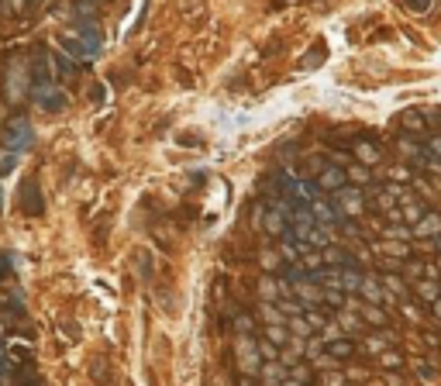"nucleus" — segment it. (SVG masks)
Masks as SVG:
<instances>
[{"label": "nucleus", "instance_id": "ddd939ff", "mask_svg": "<svg viewBox=\"0 0 441 386\" xmlns=\"http://www.w3.org/2000/svg\"><path fill=\"white\" fill-rule=\"evenodd\" d=\"M362 276L365 273L359 269V266H341V290L355 297V293L362 290Z\"/></svg>", "mask_w": 441, "mask_h": 386}, {"label": "nucleus", "instance_id": "c9c22d12", "mask_svg": "<svg viewBox=\"0 0 441 386\" xmlns=\"http://www.w3.org/2000/svg\"><path fill=\"white\" fill-rule=\"evenodd\" d=\"M386 345H389L386 335H376V338H369V341H365V348H369V352H383Z\"/></svg>", "mask_w": 441, "mask_h": 386}, {"label": "nucleus", "instance_id": "0eeeda50", "mask_svg": "<svg viewBox=\"0 0 441 386\" xmlns=\"http://www.w3.org/2000/svg\"><path fill=\"white\" fill-rule=\"evenodd\" d=\"M314 183L321 186V193H335L341 186H348V173H345L341 166H335V162H324L321 173L314 176Z\"/></svg>", "mask_w": 441, "mask_h": 386}, {"label": "nucleus", "instance_id": "f704fd0d", "mask_svg": "<svg viewBox=\"0 0 441 386\" xmlns=\"http://www.w3.org/2000/svg\"><path fill=\"white\" fill-rule=\"evenodd\" d=\"M407 4V11H414V14H428L431 11V0H403Z\"/></svg>", "mask_w": 441, "mask_h": 386}, {"label": "nucleus", "instance_id": "423d86ee", "mask_svg": "<svg viewBox=\"0 0 441 386\" xmlns=\"http://www.w3.org/2000/svg\"><path fill=\"white\" fill-rule=\"evenodd\" d=\"M311 210H314V217H317V225H328V228H338L341 221H348V217L341 214V207L331 204L324 193H317L311 200Z\"/></svg>", "mask_w": 441, "mask_h": 386}, {"label": "nucleus", "instance_id": "c756f323", "mask_svg": "<svg viewBox=\"0 0 441 386\" xmlns=\"http://www.w3.org/2000/svg\"><path fill=\"white\" fill-rule=\"evenodd\" d=\"M307 321H311V328H314V331H324L328 317L321 314V304H311V307H307Z\"/></svg>", "mask_w": 441, "mask_h": 386}, {"label": "nucleus", "instance_id": "a878e982", "mask_svg": "<svg viewBox=\"0 0 441 386\" xmlns=\"http://www.w3.org/2000/svg\"><path fill=\"white\" fill-rule=\"evenodd\" d=\"M18 162H21V152H14V149H0V176L14 173Z\"/></svg>", "mask_w": 441, "mask_h": 386}, {"label": "nucleus", "instance_id": "2f4dec72", "mask_svg": "<svg viewBox=\"0 0 441 386\" xmlns=\"http://www.w3.org/2000/svg\"><path fill=\"white\" fill-rule=\"evenodd\" d=\"M414 369H417V376H420L424 383H435V380H438V373H435V369H431V365H428L424 359H417V362H414Z\"/></svg>", "mask_w": 441, "mask_h": 386}, {"label": "nucleus", "instance_id": "1a4fd4ad", "mask_svg": "<svg viewBox=\"0 0 441 386\" xmlns=\"http://www.w3.org/2000/svg\"><path fill=\"white\" fill-rule=\"evenodd\" d=\"M396 152L403 155L407 162H414L417 169H420V162H424L428 149H424V145H420L417 138H411V135H400V138H396Z\"/></svg>", "mask_w": 441, "mask_h": 386}, {"label": "nucleus", "instance_id": "a211bd4d", "mask_svg": "<svg viewBox=\"0 0 441 386\" xmlns=\"http://www.w3.org/2000/svg\"><path fill=\"white\" fill-rule=\"evenodd\" d=\"M286 328H290V335H293V338H304V341H307V338L314 335L311 321H307V317H300V314H293V317H286Z\"/></svg>", "mask_w": 441, "mask_h": 386}, {"label": "nucleus", "instance_id": "b1692460", "mask_svg": "<svg viewBox=\"0 0 441 386\" xmlns=\"http://www.w3.org/2000/svg\"><path fill=\"white\" fill-rule=\"evenodd\" d=\"M379 365L389 369V373H396V369H403V365H407V359H403L400 352H393V348H383V352H379Z\"/></svg>", "mask_w": 441, "mask_h": 386}, {"label": "nucleus", "instance_id": "e433bc0d", "mask_svg": "<svg viewBox=\"0 0 441 386\" xmlns=\"http://www.w3.org/2000/svg\"><path fill=\"white\" fill-rule=\"evenodd\" d=\"M348 376H338V373H317L314 376V383H345Z\"/></svg>", "mask_w": 441, "mask_h": 386}, {"label": "nucleus", "instance_id": "6e6552de", "mask_svg": "<svg viewBox=\"0 0 441 386\" xmlns=\"http://www.w3.org/2000/svg\"><path fill=\"white\" fill-rule=\"evenodd\" d=\"M324 352L335 362H348L359 356V341L352 335H338V338H324Z\"/></svg>", "mask_w": 441, "mask_h": 386}, {"label": "nucleus", "instance_id": "39448f33", "mask_svg": "<svg viewBox=\"0 0 441 386\" xmlns=\"http://www.w3.org/2000/svg\"><path fill=\"white\" fill-rule=\"evenodd\" d=\"M262 232L273 234V238H286V234H290V207L286 204L265 207V214H262Z\"/></svg>", "mask_w": 441, "mask_h": 386}, {"label": "nucleus", "instance_id": "5701e85b", "mask_svg": "<svg viewBox=\"0 0 441 386\" xmlns=\"http://www.w3.org/2000/svg\"><path fill=\"white\" fill-rule=\"evenodd\" d=\"M286 383H314V373L304 365V362H297V365L286 369Z\"/></svg>", "mask_w": 441, "mask_h": 386}, {"label": "nucleus", "instance_id": "4be33fe9", "mask_svg": "<svg viewBox=\"0 0 441 386\" xmlns=\"http://www.w3.org/2000/svg\"><path fill=\"white\" fill-rule=\"evenodd\" d=\"M259 266L265 269V273H276V269H283V252L262 249V252H259Z\"/></svg>", "mask_w": 441, "mask_h": 386}, {"label": "nucleus", "instance_id": "2eb2a0df", "mask_svg": "<svg viewBox=\"0 0 441 386\" xmlns=\"http://www.w3.org/2000/svg\"><path fill=\"white\" fill-rule=\"evenodd\" d=\"M379 256H393V259H411V245L403 238H383Z\"/></svg>", "mask_w": 441, "mask_h": 386}, {"label": "nucleus", "instance_id": "a19ab883", "mask_svg": "<svg viewBox=\"0 0 441 386\" xmlns=\"http://www.w3.org/2000/svg\"><path fill=\"white\" fill-rule=\"evenodd\" d=\"M431 310H435V317H438V321H441V297H438V300H435V304H431Z\"/></svg>", "mask_w": 441, "mask_h": 386}, {"label": "nucleus", "instance_id": "dca6fc26", "mask_svg": "<svg viewBox=\"0 0 441 386\" xmlns=\"http://www.w3.org/2000/svg\"><path fill=\"white\" fill-rule=\"evenodd\" d=\"M379 280H383V286H386V290L393 293V297H396V300H407L411 286L403 283V276H396V273H386V269H383V276H379Z\"/></svg>", "mask_w": 441, "mask_h": 386}, {"label": "nucleus", "instance_id": "6ab92c4d", "mask_svg": "<svg viewBox=\"0 0 441 386\" xmlns=\"http://www.w3.org/2000/svg\"><path fill=\"white\" fill-rule=\"evenodd\" d=\"M345 173H348V183H355V186H369L372 183V169L365 162H352Z\"/></svg>", "mask_w": 441, "mask_h": 386}, {"label": "nucleus", "instance_id": "7c9ffc66", "mask_svg": "<svg viewBox=\"0 0 441 386\" xmlns=\"http://www.w3.org/2000/svg\"><path fill=\"white\" fill-rule=\"evenodd\" d=\"M389 176H393L396 183H411V180H414V169H411L407 162H400V166H393V169H389Z\"/></svg>", "mask_w": 441, "mask_h": 386}, {"label": "nucleus", "instance_id": "ea45409f", "mask_svg": "<svg viewBox=\"0 0 441 386\" xmlns=\"http://www.w3.org/2000/svg\"><path fill=\"white\" fill-rule=\"evenodd\" d=\"M7 269H11V259H7V256H0V280L7 276Z\"/></svg>", "mask_w": 441, "mask_h": 386}, {"label": "nucleus", "instance_id": "f257e3e1", "mask_svg": "<svg viewBox=\"0 0 441 386\" xmlns=\"http://www.w3.org/2000/svg\"><path fill=\"white\" fill-rule=\"evenodd\" d=\"M4 93L11 103H21L31 93V62L21 55H11L4 66Z\"/></svg>", "mask_w": 441, "mask_h": 386}, {"label": "nucleus", "instance_id": "79ce46f5", "mask_svg": "<svg viewBox=\"0 0 441 386\" xmlns=\"http://www.w3.org/2000/svg\"><path fill=\"white\" fill-rule=\"evenodd\" d=\"M90 4H101V0H90Z\"/></svg>", "mask_w": 441, "mask_h": 386}, {"label": "nucleus", "instance_id": "473e14b6", "mask_svg": "<svg viewBox=\"0 0 441 386\" xmlns=\"http://www.w3.org/2000/svg\"><path fill=\"white\" fill-rule=\"evenodd\" d=\"M259 352H262V359H280V345L269 341V338H262L259 341Z\"/></svg>", "mask_w": 441, "mask_h": 386}, {"label": "nucleus", "instance_id": "58836bf2", "mask_svg": "<svg viewBox=\"0 0 441 386\" xmlns=\"http://www.w3.org/2000/svg\"><path fill=\"white\" fill-rule=\"evenodd\" d=\"M428 152H431V155H438V159H441V135H438V138H431V142H428Z\"/></svg>", "mask_w": 441, "mask_h": 386}, {"label": "nucleus", "instance_id": "f3484780", "mask_svg": "<svg viewBox=\"0 0 441 386\" xmlns=\"http://www.w3.org/2000/svg\"><path fill=\"white\" fill-rule=\"evenodd\" d=\"M417 297H420V300H428V304H435V300L441 297V280L420 276V280H417Z\"/></svg>", "mask_w": 441, "mask_h": 386}, {"label": "nucleus", "instance_id": "4468645a", "mask_svg": "<svg viewBox=\"0 0 441 386\" xmlns=\"http://www.w3.org/2000/svg\"><path fill=\"white\" fill-rule=\"evenodd\" d=\"M21 207H25V214H42V200H38L35 180H28L25 186H21Z\"/></svg>", "mask_w": 441, "mask_h": 386}, {"label": "nucleus", "instance_id": "412c9836", "mask_svg": "<svg viewBox=\"0 0 441 386\" xmlns=\"http://www.w3.org/2000/svg\"><path fill=\"white\" fill-rule=\"evenodd\" d=\"M331 232H335V228H328V225H314V232L307 234V242H311L314 249H328V245H331Z\"/></svg>", "mask_w": 441, "mask_h": 386}, {"label": "nucleus", "instance_id": "72a5a7b5", "mask_svg": "<svg viewBox=\"0 0 441 386\" xmlns=\"http://www.w3.org/2000/svg\"><path fill=\"white\" fill-rule=\"evenodd\" d=\"M383 238H403V242H407V238H414V228H400V225H393V228L383 232Z\"/></svg>", "mask_w": 441, "mask_h": 386}, {"label": "nucleus", "instance_id": "9b49d317", "mask_svg": "<svg viewBox=\"0 0 441 386\" xmlns=\"http://www.w3.org/2000/svg\"><path fill=\"white\" fill-rule=\"evenodd\" d=\"M359 314H362L365 324H372V328H386L389 321V310H383V304H372V300H365V304H359Z\"/></svg>", "mask_w": 441, "mask_h": 386}, {"label": "nucleus", "instance_id": "aec40b11", "mask_svg": "<svg viewBox=\"0 0 441 386\" xmlns=\"http://www.w3.org/2000/svg\"><path fill=\"white\" fill-rule=\"evenodd\" d=\"M403 128L407 131H417V135H424L428 131V118H424V110H403Z\"/></svg>", "mask_w": 441, "mask_h": 386}, {"label": "nucleus", "instance_id": "9d476101", "mask_svg": "<svg viewBox=\"0 0 441 386\" xmlns=\"http://www.w3.org/2000/svg\"><path fill=\"white\" fill-rule=\"evenodd\" d=\"M441 234V214L438 210H424L420 221L414 225V238H438Z\"/></svg>", "mask_w": 441, "mask_h": 386}, {"label": "nucleus", "instance_id": "37998d69", "mask_svg": "<svg viewBox=\"0 0 441 386\" xmlns=\"http://www.w3.org/2000/svg\"><path fill=\"white\" fill-rule=\"evenodd\" d=\"M0 307H4V304H0Z\"/></svg>", "mask_w": 441, "mask_h": 386}, {"label": "nucleus", "instance_id": "393cba45", "mask_svg": "<svg viewBox=\"0 0 441 386\" xmlns=\"http://www.w3.org/2000/svg\"><path fill=\"white\" fill-rule=\"evenodd\" d=\"M234 331H238V335H256V317L245 314V310H238V314H234Z\"/></svg>", "mask_w": 441, "mask_h": 386}, {"label": "nucleus", "instance_id": "4c0bfd02", "mask_svg": "<svg viewBox=\"0 0 441 386\" xmlns=\"http://www.w3.org/2000/svg\"><path fill=\"white\" fill-rule=\"evenodd\" d=\"M321 55H324V49L317 45V49H314L311 55H307V62H304V69H317V66H321Z\"/></svg>", "mask_w": 441, "mask_h": 386}, {"label": "nucleus", "instance_id": "7ed1b4c3", "mask_svg": "<svg viewBox=\"0 0 441 386\" xmlns=\"http://www.w3.org/2000/svg\"><path fill=\"white\" fill-rule=\"evenodd\" d=\"M31 142H35V131H31V125H28V118H11L7 128H4L0 145H4V149H14V152H28Z\"/></svg>", "mask_w": 441, "mask_h": 386}, {"label": "nucleus", "instance_id": "c85d7f7f", "mask_svg": "<svg viewBox=\"0 0 441 386\" xmlns=\"http://www.w3.org/2000/svg\"><path fill=\"white\" fill-rule=\"evenodd\" d=\"M400 214H403V221H411V228H414L417 221H420V214H424V207L417 204V197H414V200H407V204L400 207Z\"/></svg>", "mask_w": 441, "mask_h": 386}, {"label": "nucleus", "instance_id": "bb28decb", "mask_svg": "<svg viewBox=\"0 0 441 386\" xmlns=\"http://www.w3.org/2000/svg\"><path fill=\"white\" fill-rule=\"evenodd\" d=\"M355 159L365 162V166H376V162H379V149H376V145H365V142H359V145H355Z\"/></svg>", "mask_w": 441, "mask_h": 386}, {"label": "nucleus", "instance_id": "20e7f679", "mask_svg": "<svg viewBox=\"0 0 441 386\" xmlns=\"http://www.w3.org/2000/svg\"><path fill=\"white\" fill-rule=\"evenodd\" d=\"M335 204L341 207V214H345L348 221L362 217V214H365V193H362V186L348 183V186H341V190H335Z\"/></svg>", "mask_w": 441, "mask_h": 386}, {"label": "nucleus", "instance_id": "cd10ccee", "mask_svg": "<svg viewBox=\"0 0 441 386\" xmlns=\"http://www.w3.org/2000/svg\"><path fill=\"white\" fill-rule=\"evenodd\" d=\"M265 338H269V341H276V345L283 348L293 335H290V328H286V324H265Z\"/></svg>", "mask_w": 441, "mask_h": 386}, {"label": "nucleus", "instance_id": "f8f14e48", "mask_svg": "<svg viewBox=\"0 0 441 386\" xmlns=\"http://www.w3.org/2000/svg\"><path fill=\"white\" fill-rule=\"evenodd\" d=\"M283 293H293V286H283L273 273H265V276L259 280V297L262 300H280Z\"/></svg>", "mask_w": 441, "mask_h": 386}, {"label": "nucleus", "instance_id": "f03ea898", "mask_svg": "<svg viewBox=\"0 0 441 386\" xmlns=\"http://www.w3.org/2000/svg\"><path fill=\"white\" fill-rule=\"evenodd\" d=\"M234 362L248 373V376H256L262 369V352H259V341H256V335H238L234 338Z\"/></svg>", "mask_w": 441, "mask_h": 386}]
</instances>
